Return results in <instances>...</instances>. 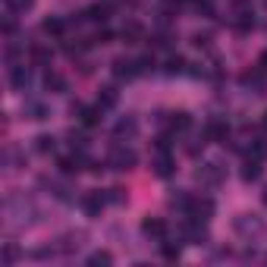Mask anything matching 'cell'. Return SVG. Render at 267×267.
I'll return each mask as SVG.
<instances>
[{
    "instance_id": "obj_26",
    "label": "cell",
    "mask_w": 267,
    "mask_h": 267,
    "mask_svg": "<svg viewBox=\"0 0 267 267\" xmlns=\"http://www.w3.org/2000/svg\"><path fill=\"white\" fill-rule=\"evenodd\" d=\"M264 204H267V189H264Z\"/></svg>"
},
{
    "instance_id": "obj_2",
    "label": "cell",
    "mask_w": 267,
    "mask_h": 267,
    "mask_svg": "<svg viewBox=\"0 0 267 267\" xmlns=\"http://www.w3.org/2000/svg\"><path fill=\"white\" fill-rule=\"evenodd\" d=\"M141 233L151 236V239H164L167 236V223L160 220V217H148L145 223H141Z\"/></svg>"
},
{
    "instance_id": "obj_9",
    "label": "cell",
    "mask_w": 267,
    "mask_h": 267,
    "mask_svg": "<svg viewBox=\"0 0 267 267\" xmlns=\"http://www.w3.org/2000/svg\"><path fill=\"white\" fill-rule=\"evenodd\" d=\"M258 176H261V160H248V164H245V170H242V180L245 183H252V180H258Z\"/></svg>"
},
{
    "instance_id": "obj_10",
    "label": "cell",
    "mask_w": 267,
    "mask_h": 267,
    "mask_svg": "<svg viewBox=\"0 0 267 267\" xmlns=\"http://www.w3.org/2000/svg\"><path fill=\"white\" fill-rule=\"evenodd\" d=\"M44 35H53V38H57V35H63L66 32V22L63 19H44Z\"/></svg>"
},
{
    "instance_id": "obj_17",
    "label": "cell",
    "mask_w": 267,
    "mask_h": 267,
    "mask_svg": "<svg viewBox=\"0 0 267 267\" xmlns=\"http://www.w3.org/2000/svg\"><path fill=\"white\" fill-rule=\"evenodd\" d=\"M113 132H116V135H132V132H135V120H120Z\"/></svg>"
},
{
    "instance_id": "obj_3",
    "label": "cell",
    "mask_w": 267,
    "mask_h": 267,
    "mask_svg": "<svg viewBox=\"0 0 267 267\" xmlns=\"http://www.w3.org/2000/svg\"><path fill=\"white\" fill-rule=\"evenodd\" d=\"M113 73H116V79H132V76L141 73V66H138V60H116Z\"/></svg>"
},
{
    "instance_id": "obj_24",
    "label": "cell",
    "mask_w": 267,
    "mask_h": 267,
    "mask_svg": "<svg viewBox=\"0 0 267 267\" xmlns=\"http://www.w3.org/2000/svg\"><path fill=\"white\" fill-rule=\"evenodd\" d=\"M258 66H261V73H267V50L261 53V60H258Z\"/></svg>"
},
{
    "instance_id": "obj_13",
    "label": "cell",
    "mask_w": 267,
    "mask_h": 267,
    "mask_svg": "<svg viewBox=\"0 0 267 267\" xmlns=\"http://www.w3.org/2000/svg\"><path fill=\"white\" fill-rule=\"evenodd\" d=\"M239 32H248V28H255V13L252 10H248V13H239V19L233 22Z\"/></svg>"
},
{
    "instance_id": "obj_12",
    "label": "cell",
    "mask_w": 267,
    "mask_h": 267,
    "mask_svg": "<svg viewBox=\"0 0 267 267\" xmlns=\"http://www.w3.org/2000/svg\"><path fill=\"white\" fill-rule=\"evenodd\" d=\"M226 132H229L226 123H220V120H211V123H207V135H211V138H226Z\"/></svg>"
},
{
    "instance_id": "obj_6",
    "label": "cell",
    "mask_w": 267,
    "mask_h": 267,
    "mask_svg": "<svg viewBox=\"0 0 267 267\" xmlns=\"http://www.w3.org/2000/svg\"><path fill=\"white\" fill-rule=\"evenodd\" d=\"M88 19H92V22H107V19H110V7H107V4H95L92 10H88Z\"/></svg>"
},
{
    "instance_id": "obj_19",
    "label": "cell",
    "mask_w": 267,
    "mask_h": 267,
    "mask_svg": "<svg viewBox=\"0 0 267 267\" xmlns=\"http://www.w3.org/2000/svg\"><path fill=\"white\" fill-rule=\"evenodd\" d=\"M183 66H186V60H183V57H170V60H167V73H170V76H176V73H183Z\"/></svg>"
},
{
    "instance_id": "obj_4",
    "label": "cell",
    "mask_w": 267,
    "mask_h": 267,
    "mask_svg": "<svg viewBox=\"0 0 267 267\" xmlns=\"http://www.w3.org/2000/svg\"><path fill=\"white\" fill-rule=\"evenodd\" d=\"M73 110H79V116H82V126H88V129L101 123V107H98V110H92V107H82V104H76Z\"/></svg>"
},
{
    "instance_id": "obj_18",
    "label": "cell",
    "mask_w": 267,
    "mask_h": 267,
    "mask_svg": "<svg viewBox=\"0 0 267 267\" xmlns=\"http://www.w3.org/2000/svg\"><path fill=\"white\" fill-rule=\"evenodd\" d=\"M252 157H255V160H264V157H267V141H264V138L252 141Z\"/></svg>"
},
{
    "instance_id": "obj_11",
    "label": "cell",
    "mask_w": 267,
    "mask_h": 267,
    "mask_svg": "<svg viewBox=\"0 0 267 267\" xmlns=\"http://www.w3.org/2000/svg\"><path fill=\"white\" fill-rule=\"evenodd\" d=\"M28 82H32V73H28V69H22V66H16V69H13V85H16V88H25Z\"/></svg>"
},
{
    "instance_id": "obj_23",
    "label": "cell",
    "mask_w": 267,
    "mask_h": 267,
    "mask_svg": "<svg viewBox=\"0 0 267 267\" xmlns=\"http://www.w3.org/2000/svg\"><path fill=\"white\" fill-rule=\"evenodd\" d=\"M28 113H32V120H44V113H47V110H44L41 104H28Z\"/></svg>"
},
{
    "instance_id": "obj_20",
    "label": "cell",
    "mask_w": 267,
    "mask_h": 267,
    "mask_svg": "<svg viewBox=\"0 0 267 267\" xmlns=\"http://www.w3.org/2000/svg\"><path fill=\"white\" fill-rule=\"evenodd\" d=\"M7 4H10V10H13V13H25V10H32L35 0H7Z\"/></svg>"
},
{
    "instance_id": "obj_21",
    "label": "cell",
    "mask_w": 267,
    "mask_h": 267,
    "mask_svg": "<svg viewBox=\"0 0 267 267\" xmlns=\"http://www.w3.org/2000/svg\"><path fill=\"white\" fill-rule=\"evenodd\" d=\"M164 258H170V261H173V258H180V245H173V242L164 239Z\"/></svg>"
},
{
    "instance_id": "obj_15",
    "label": "cell",
    "mask_w": 267,
    "mask_h": 267,
    "mask_svg": "<svg viewBox=\"0 0 267 267\" xmlns=\"http://www.w3.org/2000/svg\"><path fill=\"white\" fill-rule=\"evenodd\" d=\"M113 104H116V92H113V88H104V95L98 98V107L107 110V107H113Z\"/></svg>"
},
{
    "instance_id": "obj_1",
    "label": "cell",
    "mask_w": 267,
    "mask_h": 267,
    "mask_svg": "<svg viewBox=\"0 0 267 267\" xmlns=\"http://www.w3.org/2000/svg\"><path fill=\"white\" fill-rule=\"evenodd\" d=\"M107 164H110L113 170H129V167H135V151H129V148H113Z\"/></svg>"
},
{
    "instance_id": "obj_25",
    "label": "cell",
    "mask_w": 267,
    "mask_h": 267,
    "mask_svg": "<svg viewBox=\"0 0 267 267\" xmlns=\"http://www.w3.org/2000/svg\"><path fill=\"white\" fill-rule=\"evenodd\" d=\"M261 126H264V132H267V113H264V120H261Z\"/></svg>"
},
{
    "instance_id": "obj_14",
    "label": "cell",
    "mask_w": 267,
    "mask_h": 267,
    "mask_svg": "<svg viewBox=\"0 0 267 267\" xmlns=\"http://www.w3.org/2000/svg\"><path fill=\"white\" fill-rule=\"evenodd\" d=\"M101 204H104V198H101V195H88V198H82V207H85L88 214H92V217L101 211Z\"/></svg>"
},
{
    "instance_id": "obj_5",
    "label": "cell",
    "mask_w": 267,
    "mask_h": 267,
    "mask_svg": "<svg viewBox=\"0 0 267 267\" xmlns=\"http://www.w3.org/2000/svg\"><path fill=\"white\" fill-rule=\"evenodd\" d=\"M123 38H126L129 44H138L141 38H145V28H141L138 22H129L126 28H123Z\"/></svg>"
},
{
    "instance_id": "obj_7",
    "label": "cell",
    "mask_w": 267,
    "mask_h": 267,
    "mask_svg": "<svg viewBox=\"0 0 267 267\" xmlns=\"http://www.w3.org/2000/svg\"><path fill=\"white\" fill-rule=\"evenodd\" d=\"M170 126H173V132H186L192 126V120H189V113H170Z\"/></svg>"
},
{
    "instance_id": "obj_22",
    "label": "cell",
    "mask_w": 267,
    "mask_h": 267,
    "mask_svg": "<svg viewBox=\"0 0 267 267\" xmlns=\"http://www.w3.org/2000/svg\"><path fill=\"white\" fill-rule=\"evenodd\" d=\"M88 264H110V255H107V252H95L92 258H88Z\"/></svg>"
},
{
    "instance_id": "obj_16",
    "label": "cell",
    "mask_w": 267,
    "mask_h": 267,
    "mask_svg": "<svg viewBox=\"0 0 267 267\" xmlns=\"http://www.w3.org/2000/svg\"><path fill=\"white\" fill-rule=\"evenodd\" d=\"M35 148H38L41 154H47V151H53V148H57V138H53V135H41V138H38V145H35Z\"/></svg>"
},
{
    "instance_id": "obj_8",
    "label": "cell",
    "mask_w": 267,
    "mask_h": 267,
    "mask_svg": "<svg viewBox=\"0 0 267 267\" xmlns=\"http://www.w3.org/2000/svg\"><path fill=\"white\" fill-rule=\"evenodd\" d=\"M154 173H157V176H170V173H173V160L167 157V151H160L157 164H154Z\"/></svg>"
}]
</instances>
